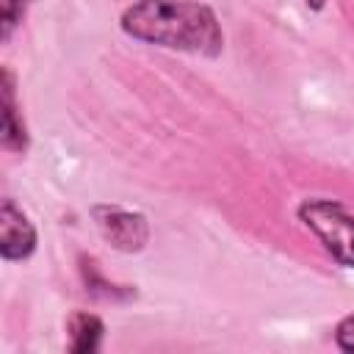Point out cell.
<instances>
[{"mask_svg": "<svg viewBox=\"0 0 354 354\" xmlns=\"http://www.w3.org/2000/svg\"><path fill=\"white\" fill-rule=\"evenodd\" d=\"M122 30L144 44L216 58L224 30L216 11L202 0H136L119 17Z\"/></svg>", "mask_w": 354, "mask_h": 354, "instance_id": "1", "label": "cell"}, {"mask_svg": "<svg viewBox=\"0 0 354 354\" xmlns=\"http://www.w3.org/2000/svg\"><path fill=\"white\" fill-rule=\"evenodd\" d=\"M296 218L315 235V241L340 268L354 271V210H348L340 199L307 196L299 202Z\"/></svg>", "mask_w": 354, "mask_h": 354, "instance_id": "2", "label": "cell"}, {"mask_svg": "<svg viewBox=\"0 0 354 354\" xmlns=\"http://www.w3.org/2000/svg\"><path fill=\"white\" fill-rule=\"evenodd\" d=\"M91 218L100 230V235L124 254H136L149 243V221L138 210H127L119 205H94Z\"/></svg>", "mask_w": 354, "mask_h": 354, "instance_id": "3", "label": "cell"}, {"mask_svg": "<svg viewBox=\"0 0 354 354\" xmlns=\"http://www.w3.org/2000/svg\"><path fill=\"white\" fill-rule=\"evenodd\" d=\"M36 227L28 218V213L14 202L3 199L0 207V257L6 263L28 260L36 252Z\"/></svg>", "mask_w": 354, "mask_h": 354, "instance_id": "4", "label": "cell"}, {"mask_svg": "<svg viewBox=\"0 0 354 354\" xmlns=\"http://www.w3.org/2000/svg\"><path fill=\"white\" fill-rule=\"evenodd\" d=\"M0 88H3V122H0L3 149L25 152L28 149V130H25V122L19 116V108H17V83H14V72L8 66H3Z\"/></svg>", "mask_w": 354, "mask_h": 354, "instance_id": "5", "label": "cell"}, {"mask_svg": "<svg viewBox=\"0 0 354 354\" xmlns=\"http://www.w3.org/2000/svg\"><path fill=\"white\" fill-rule=\"evenodd\" d=\"M66 332H69V351L72 354H94L102 343L105 324L94 313L75 310L66 321Z\"/></svg>", "mask_w": 354, "mask_h": 354, "instance_id": "6", "label": "cell"}, {"mask_svg": "<svg viewBox=\"0 0 354 354\" xmlns=\"http://www.w3.org/2000/svg\"><path fill=\"white\" fill-rule=\"evenodd\" d=\"M33 0H0V41H11L14 30L19 28L25 11L30 8Z\"/></svg>", "mask_w": 354, "mask_h": 354, "instance_id": "7", "label": "cell"}, {"mask_svg": "<svg viewBox=\"0 0 354 354\" xmlns=\"http://www.w3.org/2000/svg\"><path fill=\"white\" fill-rule=\"evenodd\" d=\"M335 346L340 351L354 354V313H348L346 318L337 321V326H335Z\"/></svg>", "mask_w": 354, "mask_h": 354, "instance_id": "8", "label": "cell"}, {"mask_svg": "<svg viewBox=\"0 0 354 354\" xmlns=\"http://www.w3.org/2000/svg\"><path fill=\"white\" fill-rule=\"evenodd\" d=\"M304 6H307L310 11H321V8L326 6V0H304Z\"/></svg>", "mask_w": 354, "mask_h": 354, "instance_id": "9", "label": "cell"}]
</instances>
